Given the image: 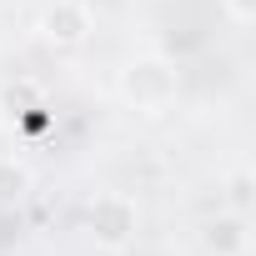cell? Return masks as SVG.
I'll return each mask as SVG.
<instances>
[{
    "label": "cell",
    "mask_w": 256,
    "mask_h": 256,
    "mask_svg": "<svg viewBox=\"0 0 256 256\" xmlns=\"http://www.w3.org/2000/svg\"><path fill=\"white\" fill-rule=\"evenodd\" d=\"M176 90H181V70L171 60H161V56H141V60H131L120 70V96L146 116L166 110L176 100Z\"/></svg>",
    "instance_id": "cell-1"
},
{
    "label": "cell",
    "mask_w": 256,
    "mask_h": 256,
    "mask_svg": "<svg viewBox=\"0 0 256 256\" xmlns=\"http://www.w3.org/2000/svg\"><path fill=\"white\" fill-rule=\"evenodd\" d=\"M136 221H141V211H136V201L126 196V191H100L90 201V211H86L90 241L96 246H110V251H120L126 241L136 236Z\"/></svg>",
    "instance_id": "cell-2"
},
{
    "label": "cell",
    "mask_w": 256,
    "mask_h": 256,
    "mask_svg": "<svg viewBox=\"0 0 256 256\" xmlns=\"http://www.w3.org/2000/svg\"><path fill=\"white\" fill-rule=\"evenodd\" d=\"M40 36L60 50H76L90 40V6L86 0H50L40 10Z\"/></svg>",
    "instance_id": "cell-3"
},
{
    "label": "cell",
    "mask_w": 256,
    "mask_h": 256,
    "mask_svg": "<svg viewBox=\"0 0 256 256\" xmlns=\"http://www.w3.org/2000/svg\"><path fill=\"white\" fill-rule=\"evenodd\" d=\"M201 246H206V256H246V246H251L246 216H236V211L216 216V221L201 231Z\"/></svg>",
    "instance_id": "cell-4"
},
{
    "label": "cell",
    "mask_w": 256,
    "mask_h": 256,
    "mask_svg": "<svg viewBox=\"0 0 256 256\" xmlns=\"http://www.w3.org/2000/svg\"><path fill=\"white\" fill-rule=\"evenodd\" d=\"M36 186V171L20 156H0V206H20Z\"/></svg>",
    "instance_id": "cell-5"
},
{
    "label": "cell",
    "mask_w": 256,
    "mask_h": 256,
    "mask_svg": "<svg viewBox=\"0 0 256 256\" xmlns=\"http://www.w3.org/2000/svg\"><path fill=\"white\" fill-rule=\"evenodd\" d=\"M251 201H256V181H251V171H246V166H236V171H231V181H226V206H231L236 216H246V211H251Z\"/></svg>",
    "instance_id": "cell-6"
},
{
    "label": "cell",
    "mask_w": 256,
    "mask_h": 256,
    "mask_svg": "<svg viewBox=\"0 0 256 256\" xmlns=\"http://www.w3.org/2000/svg\"><path fill=\"white\" fill-rule=\"evenodd\" d=\"M221 6H226V16H231L236 26H251V20H256V0H221Z\"/></svg>",
    "instance_id": "cell-7"
}]
</instances>
